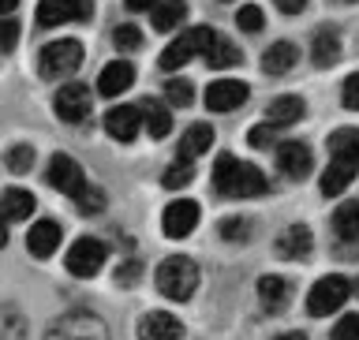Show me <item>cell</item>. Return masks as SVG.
Segmentation results:
<instances>
[{"mask_svg": "<svg viewBox=\"0 0 359 340\" xmlns=\"http://www.w3.org/2000/svg\"><path fill=\"white\" fill-rule=\"evenodd\" d=\"M213 191L229 198H255V195H266L269 184L255 165H243L232 154H221L217 165H213Z\"/></svg>", "mask_w": 359, "mask_h": 340, "instance_id": "obj_1", "label": "cell"}, {"mask_svg": "<svg viewBox=\"0 0 359 340\" xmlns=\"http://www.w3.org/2000/svg\"><path fill=\"white\" fill-rule=\"evenodd\" d=\"M157 288H161V296H168V299L187 303L198 288V266L184 254L165 258V262L157 266Z\"/></svg>", "mask_w": 359, "mask_h": 340, "instance_id": "obj_2", "label": "cell"}, {"mask_svg": "<svg viewBox=\"0 0 359 340\" xmlns=\"http://www.w3.org/2000/svg\"><path fill=\"white\" fill-rule=\"evenodd\" d=\"M79 64H83V41H75V38L49 41L38 53V72L45 79H67L79 72Z\"/></svg>", "mask_w": 359, "mask_h": 340, "instance_id": "obj_3", "label": "cell"}, {"mask_svg": "<svg viewBox=\"0 0 359 340\" xmlns=\"http://www.w3.org/2000/svg\"><path fill=\"white\" fill-rule=\"evenodd\" d=\"M352 296V285H348V277H322L318 285L307 292V314L311 318H325V314H337L348 303Z\"/></svg>", "mask_w": 359, "mask_h": 340, "instance_id": "obj_4", "label": "cell"}, {"mask_svg": "<svg viewBox=\"0 0 359 340\" xmlns=\"http://www.w3.org/2000/svg\"><path fill=\"white\" fill-rule=\"evenodd\" d=\"M105 258H109V251H105V243L101 240H94V236H83V240H75L72 247H67V273H75V277H97L101 273V266H105Z\"/></svg>", "mask_w": 359, "mask_h": 340, "instance_id": "obj_5", "label": "cell"}, {"mask_svg": "<svg viewBox=\"0 0 359 340\" xmlns=\"http://www.w3.org/2000/svg\"><path fill=\"white\" fill-rule=\"evenodd\" d=\"M210 38H213L210 27H191L187 34H180L176 41H168V49L161 53V60H157V64H161L165 72H176V67H184L195 53H206Z\"/></svg>", "mask_w": 359, "mask_h": 340, "instance_id": "obj_6", "label": "cell"}, {"mask_svg": "<svg viewBox=\"0 0 359 340\" xmlns=\"http://www.w3.org/2000/svg\"><path fill=\"white\" fill-rule=\"evenodd\" d=\"M45 176H49V184L60 191V195H67V198H79L90 187L83 165H79L75 157H67V154H56L49 161V172H45Z\"/></svg>", "mask_w": 359, "mask_h": 340, "instance_id": "obj_7", "label": "cell"}, {"mask_svg": "<svg viewBox=\"0 0 359 340\" xmlns=\"http://www.w3.org/2000/svg\"><path fill=\"white\" fill-rule=\"evenodd\" d=\"M90 105H94V94L83 83H64L53 97V109L64 123H83L90 116Z\"/></svg>", "mask_w": 359, "mask_h": 340, "instance_id": "obj_8", "label": "cell"}, {"mask_svg": "<svg viewBox=\"0 0 359 340\" xmlns=\"http://www.w3.org/2000/svg\"><path fill=\"white\" fill-rule=\"evenodd\" d=\"M90 19V0H38V27H60V22Z\"/></svg>", "mask_w": 359, "mask_h": 340, "instance_id": "obj_9", "label": "cell"}, {"mask_svg": "<svg viewBox=\"0 0 359 340\" xmlns=\"http://www.w3.org/2000/svg\"><path fill=\"white\" fill-rule=\"evenodd\" d=\"M198 217H202V210H198V202H191V198H176V202H168L165 206V236H172V240H184V236H191L198 229Z\"/></svg>", "mask_w": 359, "mask_h": 340, "instance_id": "obj_10", "label": "cell"}, {"mask_svg": "<svg viewBox=\"0 0 359 340\" xmlns=\"http://www.w3.org/2000/svg\"><path fill=\"white\" fill-rule=\"evenodd\" d=\"M49 340H109V336H105V325H101L94 314H72V318L56 322Z\"/></svg>", "mask_w": 359, "mask_h": 340, "instance_id": "obj_11", "label": "cell"}, {"mask_svg": "<svg viewBox=\"0 0 359 340\" xmlns=\"http://www.w3.org/2000/svg\"><path fill=\"white\" fill-rule=\"evenodd\" d=\"M247 101V83L240 79H217L206 86V109L210 112H232Z\"/></svg>", "mask_w": 359, "mask_h": 340, "instance_id": "obj_12", "label": "cell"}, {"mask_svg": "<svg viewBox=\"0 0 359 340\" xmlns=\"http://www.w3.org/2000/svg\"><path fill=\"white\" fill-rule=\"evenodd\" d=\"M105 131L116 142H135V135L142 131V112L135 105H112L105 112Z\"/></svg>", "mask_w": 359, "mask_h": 340, "instance_id": "obj_13", "label": "cell"}, {"mask_svg": "<svg viewBox=\"0 0 359 340\" xmlns=\"http://www.w3.org/2000/svg\"><path fill=\"white\" fill-rule=\"evenodd\" d=\"M131 83H135V64L131 60H112V64L101 67V75H97V94L101 97H120Z\"/></svg>", "mask_w": 359, "mask_h": 340, "instance_id": "obj_14", "label": "cell"}, {"mask_svg": "<svg viewBox=\"0 0 359 340\" xmlns=\"http://www.w3.org/2000/svg\"><path fill=\"white\" fill-rule=\"evenodd\" d=\"M180 336H184V325L168 311H150L139 322V340H180Z\"/></svg>", "mask_w": 359, "mask_h": 340, "instance_id": "obj_15", "label": "cell"}, {"mask_svg": "<svg viewBox=\"0 0 359 340\" xmlns=\"http://www.w3.org/2000/svg\"><path fill=\"white\" fill-rule=\"evenodd\" d=\"M277 165H280V172H288V179H303L311 172L314 157L303 142H280L277 146Z\"/></svg>", "mask_w": 359, "mask_h": 340, "instance_id": "obj_16", "label": "cell"}, {"mask_svg": "<svg viewBox=\"0 0 359 340\" xmlns=\"http://www.w3.org/2000/svg\"><path fill=\"white\" fill-rule=\"evenodd\" d=\"M56 247H60V224L56 221H38L27 232V251L34 258H49V254H56Z\"/></svg>", "mask_w": 359, "mask_h": 340, "instance_id": "obj_17", "label": "cell"}, {"mask_svg": "<svg viewBox=\"0 0 359 340\" xmlns=\"http://www.w3.org/2000/svg\"><path fill=\"white\" fill-rule=\"evenodd\" d=\"M258 299H262V307L269 314H280V311L288 307V299H292V285H288L285 277L269 273V277L258 280Z\"/></svg>", "mask_w": 359, "mask_h": 340, "instance_id": "obj_18", "label": "cell"}, {"mask_svg": "<svg viewBox=\"0 0 359 340\" xmlns=\"http://www.w3.org/2000/svg\"><path fill=\"white\" fill-rule=\"evenodd\" d=\"M303 112H307V105H303V97L296 94H285V97H273L266 105V116L273 128H288V123H299L303 120Z\"/></svg>", "mask_w": 359, "mask_h": 340, "instance_id": "obj_19", "label": "cell"}, {"mask_svg": "<svg viewBox=\"0 0 359 340\" xmlns=\"http://www.w3.org/2000/svg\"><path fill=\"white\" fill-rule=\"evenodd\" d=\"M296 60H299V49L292 41H273L269 49L262 53V72L266 75H285V72H292L296 67Z\"/></svg>", "mask_w": 359, "mask_h": 340, "instance_id": "obj_20", "label": "cell"}, {"mask_svg": "<svg viewBox=\"0 0 359 340\" xmlns=\"http://www.w3.org/2000/svg\"><path fill=\"white\" fill-rule=\"evenodd\" d=\"M34 213V195L27 187H8L4 195H0V217H4L8 224L11 221H27Z\"/></svg>", "mask_w": 359, "mask_h": 340, "instance_id": "obj_21", "label": "cell"}, {"mask_svg": "<svg viewBox=\"0 0 359 340\" xmlns=\"http://www.w3.org/2000/svg\"><path fill=\"white\" fill-rule=\"evenodd\" d=\"M311 247H314V236H311L307 224H292V229L277 240V254L280 258H307Z\"/></svg>", "mask_w": 359, "mask_h": 340, "instance_id": "obj_22", "label": "cell"}, {"mask_svg": "<svg viewBox=\"0 0 359 340\" xmlns=\"http://www.w3.org/2000/svg\"><path fill=\"white\" fill-rule=\"evenodd\" d=\"M210 142H213L210 123H191V128L184 131V139H180V161H195V157H202L210 150Z\"/></svg>", "mask_w": 359, "mask_h": 340, "instance_id": "obj_23", "label": "cell"}, {"mask_svg": "<svg viewBox=\"0 0 359 340\" xmlns=\"http://www.w3.org/2000/svg\"><path fill=\"white\" fill-rule=\"evenodd\" d=\"M330 154H333V161L359 165V128H337L330 135Z\"/></svg>", "mask_w": 359, "mask_h": 340, "instance_id": "obj_24", "label": "cell"}, {"mask_svg": "<svg viewBox=\"0 0 359 340\" xmlns=\"http://www.w3.org/2000/svg\"><path fill=\"white\" fill-rule=\"evenodd\" d=\"M333 232L344 243H359V202H341L333 210Z\"/></svg>", "mask_w": 359, "mask_h": 340, "instance_id": "obj_25", "label": "cell"}, {"mask_svg": "<svg viewBox=\"0 0 359 340\" xmlns=\"http://www.w3.org/2000/svg\"><path fill=\"white\" fill-rule=\"evenodd\" d=\"M355 168H359V165H348V161H330V168L322 172V195H330V198L344 195L348 184L355 179Z\"/></svg>", "mask_w": 359, "mask_h": 340, "instance_id": "obj_26", "label": "cell"}, {"mask_svg": "<svg viewBox=\"0 0 359 340\" xmlns=\"http://www.w3.org/2000/svg\"><path fill=\"white\" fill-rule=\"evenodd\" d=\"M142 112V123H146V131H150V139H165L168 131H172V112H168V105H157V101H142L139 105Z\"/></svg>", "mask_w": 359, "mask_h": 340, "instance_id": "obj_27", "label": "cell"}, {"mask_svg": "<svg viewBox=\"0 0 359 340\" xmlns=\"http://www.w3.org/2000/svg\"><path fill=\"white\" fill-rule=\"evenodd\" d=\"M311 60L318 67H333L337 60H341V38H337V30H318V34H314Z\"/></svg>", "mask_w": 359, "mask_h": 340, "instance_id": "obj_28", "label": "cell"}, {"mask_svg": "<svg viewBox=\"0 0 359 340\" xmlns=\"http://www.w3.org/2000/svg\"><path fill=\"white\" fill-rule=\"evenodd\" d=\"M150 15H154V30L165 34V30H176L187 19V4L184 0H161V4L150 8Z\"/></svg>", "mask_w": 359, "mask_h": 340, "instance_id": "obj_29", "label": "cell"}, {"mask_svg": "<svg viewBox=\"0 0 359 340\" xmlns=\"http://www.w3.org/2000/svg\"><path fill=\"white\" fill-rule=\"evenodd\" d=\"M206 64L210 67H236V64H240V49H236L229 38L213 34L210 45H206Z\"/></svg>", "mask_w": 359, "mask_h": 340, "instance_id": "obj_30", "label": "cell"}, {"mask_svg": "<svg viewBox=\"0 0 359 340\" xmlns=\"http://www.w3.org/2000/svg\"><path fill=\"white\" fill-rule=\"evenodd\" d=\"M165 97H168V105L187 109L191 101H195V90H191L187 79H168V83H165Z\"/></svg>", "mask_w": 359, "mask_h": 340, "instance_id": "obj_31", "label": "cell"}, {"mask_svg": "<svg viewBox=\"0 0 359 340\" xmlns=\"http://www.w3.org/2000/svg\"><path fill=\"white\" fill-rule=\"evenodd\" d=\"M191 179H195V168H191V161H172V165L165 168L161 184H165V187H187Z\"/></svg>", "mask_w": 359, "mask_h": 340, "instance_id": "obj_32", "label": "cell"}, {"mask_svg": "<svg viewBox=\"0 0 359 340\" xmlns=\"http://www.w3.org/2000/svg\"><path fill=\"white\" fill-rule=\"evenodd\" d=\"M4 161L11 172H30V165H34V150L27 142H19V146H11V150L4 154Z\"/></svg>", "mask_w": 359, "mask_h": 340, "instance_id": "obj_33", "label": "cell"}, {"mask_svg": "<svg viewBox=\"0 0 359 340\" xmlns=\"http://www.w3.org/2000/svg\"><path fill=\"white\" fill-rule=\"evenodd\" d=\"M236 22H240L243 34H258V30L266 27V15H262V8H258V4H247V8H240Z\"/></svg>", "mask_w": 359, "mask_h": 340, "instance_id": "obj_34", "label": "cell"}, {"mask_svg": "<svg viewBox=\"0 0 359 340\" xmlns=\"http://www.w3.org/2000/svg\"><path fill=\"white\" fill-rule=\"evenodd\" d=\"M112 41H116V49H120V53H131V49H139V45H142V34H139V27L123 22V27L112 30Z\"/></svg>", "mask_w": 359, "mask_h": 340, "instance_id": "obj_35", "label": "cell"}, {"mask_svg": "<svg viewBox=\"0 0 359 340\" xmlns=\"http://www.w3.org/2000/svg\"><path fill=\"white\" fill-rule=\"evenodd\" d=\"M330 340H359V314H344V318L333 325Z\"/></svg>", "mask_w": 359, "mask_h": 340, "instance_id": "obj_36", "label": "cell"}, {"mask_svg": "<svg viewBox=\"0 0 359 340\" xmlns=\"http://www.w3.org/2000/svg\"><path fill=\"white\" fill-rule=\"evenodd\" d=\"M19 45V22L15 19H0V53H11Z\"/></svg>", "mask_w": 359, "mask_h": 340, "instance_id": "obj_37", "label": "cell"}, {"mask_svg": "<svg viewBox=\"0 0 359 340\" xmlns=\"http://www.w3.org/2000/svg\"><path fill=\"white\" fill-rule=\"evenodd\" d=\"M247 232H251V224H247L243 217H229V221L221 224V236H224L229 243H240V240H247Z\"/></svg>", "mask_w": 359, "mask_h": 340, "instance_id": "obj_38", "label": "cell"}, {"mask_svg": "<svg viewBox=\"0 0 359 340\" xmlns=\"http://www.w3.org/2000/svg\"><path fill=\"white\" fill-rule=\"evenodd\" d=\"M341 101H344V109H359V72L344 79V86H341Z\"/></svg>", "mask_w": 359, "mask_h": 340, "instance_id": "obj_39", "label": "cell"}, {"mask_svg": "<svg viewBox=\"0 0 359 340\" xmlns=\"http://www.w3.org/2000/svg\"><path fill=\"white\" fill-rule=\"evenodd\" d=\"M273 128H269V123H266V128H251V135H247V142H251L255 146V150H266V146L269 142H273Z\"/></svg>", "mask_w": 359, "mask_h": 340, "instance_id": "obj_40", "label": "cell"}, {"mask_svg": "<svg viewBox=\"0 0 359 340\" xmlns=\"http://www.w3.org/2000/svg\"><path fill=\"white\" fill-rule=\"evenodd\" d=\"M116 280H120V285H131V280H139V262L120 266V269H116Z\"/></svg>", "mask_w": 359, "mask_h": 340, "instance_id": "obj_41", "label": "cell"}, {"mask_svg": "<svg viewBox=\"0 0 359 340\" xmlns=\"http://www.w3.org/2000/svg\"><path fill=\"white\" fill-rule=\"evenodd\" d=\"M280 11H288V15H299L303 8H307V0H273Z\"/></svg>", "mask_w": 359, "mask_h": 340, "instance_id": "obj_42", "label": "cell"}, {"mask_svg": "<svg viewBox=\"0 0 359 340\" xmlns=\"http://www.w3.org/2000/svg\"><path fill=\"white\" fill-rule=\"evenodd\" d=\"M128 4V11H150L154 4H161V0H123Z\"/></svg>", "mask_w": 359, "mask_h": 340, "instance_id": "obj_43", "label": "cell"}, {"mask_svg": "<svg viewBox=\"0 0 359 340\" xmlns=\"http://www.w3.org/2000/svg\"><path fill=\"white\" fill-rule=\"evenodd\" d=\"M19 0H0V15H8V11H15Z\"/></svg>", "mask_w": 359, "mask_h": 340, "instance_id": "obj_44", "label": "cell"}, {"mask_svg": "<svg viewBox=\"0 0 359 340\" xmlns=\"http://www.w3.org/2000/svg\"><path fill=\"white\" fill-rule=\"evenodd\" d=\"M4 243H8V221L0 217V247H4Z\"/></svg>", "mask_w": 359, "mask_h": 340, "instance_id": "obj_45", "label": "cell"}, {"mask_svg": "<svg viewBox=\"0 0 359 340\" xmlns=\"http://www.w3.org/2000/svg\"><path fill=\"white\" fill-rule=\"evenodd\" d=\"M277 340H307V333H280Z\"/></svg>", "mask_w": 359, "mask_h": 340, "instance_id": "obj_46", "label": "cell"}, {"mask_svg": "<svg viewBox=\"0 0 359 340\" xmlns=\"http://www.w3.org/2000/svg\"><path fill=\"white\" fill-rule=\"evenodd\" d=\"M344 4H355V0H344Z\"/></svg>", "mask_w": 359, "mask_h": 340, "instance_id": "obj_47", "label": "cell"}]
</instances>
